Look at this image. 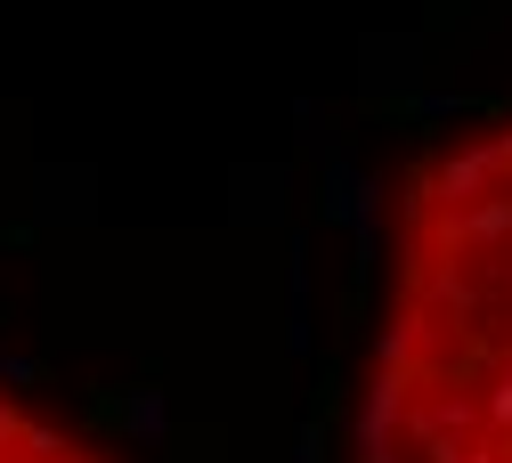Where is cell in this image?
Returning a JSON list of instances; mask_svg holds the SVG:
<instances>
[{
    "label": "cell",
    "instance_id": "cell-1",
    "mask_svg": "<svg viewBox=\"0 0 512 463\" xmlns=\"http://www.w3.org/2000/svg\"><path fill=\"white\" fill-rule=\"evenodd\" d=\"M358 463H512V106L391 204Z\"/></svg>",
    "mask_w": 512,
    "mask_h": 463
},
{
    "label": "cell",
    "instance_id": "cell-2",
    "mask_svg": "<svg viewBox=\"0 0 512 463\" xmlns=\"http://www.w3.org/2000/svg\"><path fill=\"white\" fill-rule=\"evenodd\" d=\"M0 463H106V455L90 439H74L66 423H49V415H33L25 399L0 390Z\"/></svg>",
    "mask_w": 512,
    "mask_h": 463
}]
</instances>
